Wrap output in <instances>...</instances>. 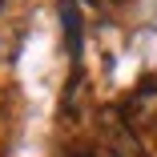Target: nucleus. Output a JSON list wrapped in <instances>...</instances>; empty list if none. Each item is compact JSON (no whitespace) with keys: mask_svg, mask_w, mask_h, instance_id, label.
Wrapping results in <instances>:
<instances>
[{"mask_svg":"<svg viewBox=\"0 0 157 157\" xmlns=\"http://www.w3.org/2000/svg\"><path fill=\"white\" fill-rule=\"evenodd\" d=\"M60 16H65V36H69V52L77 56V52H81V8L73 4V0H65V4H60Z\"/></svg>","mask_w":157,"mask_h":157,"instance_id":"f03ea898","label":"nucleus"},{"mask_svg":"<svg viewBox=\"0 0 157 157\" xmlns=\"http://www.w3.org/2000/svg\"><path fill=\"white\" fill-rule=\"evenodd\" d=\"M101 133H105V141H109V149H113L117 157H145L141 145H137V137H133V129H129V125H121L113 113L101 121Z\"/></svg>","mask_w":157,"mask_h":157,"instance_id":"f257e3e1","label":"nucleus"},{"mask_svg":"<svg viewBox=\"0 0 157 157\" xmlns=\"http://www.w3.org/2000/svg\"><path fill=\"white\" fill-rule=\"evenodd\" d=\"M77 157H93V153H77Z\"/></svg>","mask_w":157,"mask_h":157,"instance_id":"7ed1b4c3","label":"nucleus"}]
</instances>
